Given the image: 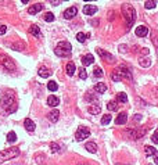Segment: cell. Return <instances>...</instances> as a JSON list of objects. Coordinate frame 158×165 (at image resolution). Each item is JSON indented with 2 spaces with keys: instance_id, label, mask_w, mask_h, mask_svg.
Here are the masks:
<instances>
[{
  "instance_id": "cell-50",
  "label": "cell",
  "mask_w": 158,
  "mask_h": 165,
  "mask_svg": "<svg viewBox=\"0 0 158 165\" xmlns=\"http://www.w3.org/2000/svg\"><path fill=\"white\" fill-rule=\"evenodd\" d=\"M155 92H157V96H158V87H157V89H155Z\"/></svg>"
},
{
  "instance_id": "cell-42",
  "label": "cell",
  "mask_w": 158,
  "mask_h": 165,
  "mask_svg": "<svg viewBox=\"0 0 158 165\" xmlns=\"http://www.w3.org/2000/svg\"><path fill=\"white\" fill-rule=\"evenodd\" d=\"M119 51H121V53H126V50H128V46L126 45H119Z\"/></svg>"
},
{
  "instance_id": "cell-32",
  "label": "cell",
  "mask_w": 158,
  "mask_h": 165,
  "mask_svg": "<svg viewBox=\"0 0 158 165\" xmlns=\"http://www.w3.org/2000/svg\"><path fill=\"white\" fill-rule=\"evenodd\" d=\"M107 107H108V110L110 111H117L118 110V104L115 101H110L108 104H107Z\"/></svg>"
},
{
  "instance_id": "cell-1",
  "label": "cell",
  "mask_w": 158,
  "mask_h": 165,
  "mask_svg": "<svg viewBox=\"0 0 158 165\" xmlns=\"http://www.w3.org/2000/svg\"><path fill=\"white\" fill-rule=\"evenodd\" d=\"M16 110H17L16 96L13 93H6L1 97V101H0V112L1 114H11Z\"/></svg>"
},
{
  "instance_id": "cell-47",
  "label": "cell",
  "mask_w": 158,
  "mask_h": 165,
  "mask_svg": "<svg viewBox=\"0 0 158 165\" xmlns=\"http://www.w3.org/2000/svg\"><path fill=\"white\" fill-rule=\"evenodd\" d=\"M154 162H155V164H158V151L154 154Z\"/></svg>"
},
{
  "instance_id": "cell-48",
  "label": "cell",
  "mask_w": 158,
  "mask_h": 165,
  "mask_svg": "<svg viewBox=\"0 0 158 165\" xmlns=\"http://www.w3.org/2000/svg\"><path fill=\"white\" fill-rule=\"evenodd\" d=\"M112 16H114V13H112V11H110V17H108V18H110L111 21H112V20H114V17H112Z\"/></svg>"
},
{
  "instance_id": "cell-9",
  "label": "cell",
  "mask_w": 158,
  "mask_h": 165,
  "mask_svg": "<svg viewBox=\"0 0 158 165\" xmlns=\"http://www.w3.org/2000/svg\"><path fill=\"white\" fill-rule=\"evenodd\" d=\"M134 33H136L137 36H140V38H144V36H147V35H149V28H147L146 25H140V26H137V28H136Z\"/></svg>"
},
{
  "instance_id": "cell-26",
  "label": "cell",
  "mask_w": 158,
  "mask_h": 165,
  "mask_svg": "<svg viewBox=\"0 0 158 165\" xmlns=\"http://www.w3.org/2000/svg\"><path fill=\"white\" fill-rule=\"evenodd\" d=\"M150 36H151V42H153V45L158 49V32L153 29L151 33H150Z\"/></svg>"
},
{
  "instance_id": "cell-33",
  "label": "cell",
  "mask_w": 158,
  "mask_h": 165,
  "mask_svg": "<svg viewBox=\"0 0 158 165\" xmlns=\"http://www.w3.org/2000/svg\"><path fill=\"white\" fill-rule=\"evenodd\" d=\"M110 122H111V115L110 114H105V115L101 118V124H103V125H108Z\"/></svg>"
},
{
  "instance_id": "cell-35",
  "label": "cell",
  "mask_w": 158,
  "mask_h": 165,
  "mask_svg": "<svg viewBox=\"0 0 158 165\" xmlns=\"http://www.w3.org/2000/svg\"><path fill=\"white\" fill-rule=\"evenodd\" d=\"M118 101H121V103H126L128 101V96L124 93V92L118 93Z\"/></svg>"
},
{
  "instance_id": "cell-45",
  "label": "cell",
  "mask_w": 158,
  "mask_h": 165,
  "mask_svg": "<svg viewBox=\"0 0 158 165\" xmlns=\"http://www.w3.org/2000/svg\"><path fill=\"white\" fill-rule=\"evenodd\" d=\"M134 121H136V122L142 121V115H140V114H136V115H134Z\"/></svg>"
},
{
  "instance_id": "cell-2",
  "label": "cell",
  "mask_w": 158,
  "mask_h": 165,
  "mask_svg": "<svg viewBox=\"0 0 158 165\" xmlns=\"http://www.w3.org/2000/svg\"><path fill=\"white\" fill-rule=\"evenodd\" d=\"M121 11H122L124 18L126 20L128 26H130V25L134 22V20H136V10H134V7L133 6H130V4H126V3H125V4H122Z\"/></svg>"
},
{
  "instance_id": "cell-43",
  "label": "cell",
  "mask_w": 158,
  "mask_h": 165,
  "mask_svg": "<svg viewBox=\"0 0 158 165\" xmlns=\"http://www.w3.org/2000/svg\"><path fill=\"white\" fill-rule=\"evenodd\" d=\"M7 32V26L6 25H0V35H4Z\"/></svg>"
},
{
  "instance_id": "cell-49",
  "label": "cell",
  "mask_w": 158,
  "mask_h": 165,
  "mask_svg": "<svg viewBox=\"0 0 158 165\" xmlns=\"http://www.w3.org/2000/svg\"><path fill=\"white\" fill-rule=\"evenodd\" d=\"M21 1H22L24 4H26V3H29V0H21Z\"/></svg>"
},
{
  "instance_id": "cell-6",
  "label": "cell",
  "mask_w": 158,
  "mask_h": 165,
  "mask_svg": "<svg viewBox=\"0 0 158 165\" xmlns=\"http://www.w3.org/2000/svg\"><path fill=\"white\" fill-rule=\"evenodd\" d=\"M90 136V131L87 129V128H83V126H80L78 128V131H76V135H75V137H76V140L78 141H82L87 139Z\"/></svg>"
},
{
  "instance_id": "cell-3",
  "label": "cell",
  "mask_w": 158,
  "mask_h": 165,
  "mask_svg": "<svg viewBox=\"0 0 158 165\" xmlns=\"http://www.w3.org/2000/svg\"><path fill=\"white\" fill-rule=\"evenodd\" d=\"M71 50H72L71 45L64 40V42H60V43L57 45L54 53L57 55H60V57H68V55H71Z\"/></svg>"
},
{
  "instance_id": "cell-17",
  "label": "cell",
  "mask_w": 158,
  "mask_h": 165,
  "mask_svg": "<svg viewBox=\"0 0 158 165\" xmlns=\"http://www.w3.org/2000/svg\"><path fill=\"white\" fill-rule=\"evenodd\" d=\"M58 103H60L58 97H55V96H53V94L47 97V104L50 105V107H57V105H58Z\"/></svg>"
},
{
  "instance_id": "cell-27",
  "label": "cell",
  "mask_w": 158,
  "mask_h": 165,
  "mask_svg": "<svg viewBox=\"0 0 158 165\" xmlns=\"http://www.w3.org/2000/svg\"><path fill=\"white\" fill-rule=\"evenodd\" d=\"M95 89L97 93H105L107 92V85L105 83H97L95 86Z\"/></svg>"
},
{
  "instance_id": "cell-40",
  "label": "cell",
  "mask_w": 158,
  "mask_h": 165,
  "mask_svg": "<svg viewBox=\"0 0 158 165\" xmlns=\"http://www.w3.org/2000/svg\"><path fill=\"white\" fill-rule=\"evenodd\" d=\"M111 78H112V80H115V82H118V80H121V75H119L118 72L115 71V72H112V75H111Z\"/></svg>"
},
{
  "instance_id": "cell-36",
  "label": "cell",
  "mask_w": 158,
  "mask_h": 165,
  "mask_svg": "<svg viewBox=\"0 0 158 165\" xmlns=\"http://www.w3.org/2000/svg\"><path fill=\"white\" fill-rule=\"evenodd\" d=\"M93 74H95V76H97V78H101V76H103V70H101L100 67H96L95 71H93Z\"/></svg>"
},
{
  "instance_id": "cell-4",
  "label": "cell",
  "mask_w": 158,
  "mask_h": 165,
  "mask_svg": "<svg viewBox=\"0 0 158 165\" xmlns=\"http://www.w3.org/2000/svg\"><path fill=\"white\" fill-rule=\"evenodd\" d=\"M18 154H20L18 147H11V149H7V150L0 151V164H3L4 161H8V160L16 158Z\"/></svg>"
},
{
  "instance_id": "cell-15",
  "label": "cell",
  "mask_w": 158,
  "mask_h": 165,
  "mask_svg": "<svg viewBox=\"0 0 158 165\" xmlns=\"http://www.w3.org/2000/svg\"><path fill=\"white\" fill-rule=\"evenodd\" d=\"M24 125H25V129H26L28 132H33L35 128H36V126H35V122H33L32 119H29V118H26L24 121Z\"/></svg>"
},
{
  "instance_id": "cell-18",
  "label": "cell",
  "mask_w": 158,
  "mask_h": 165,
  "mask_svg": "<svg viewBox=\"0 0 158 165\" xmlns=\"http://www.w3.org/2000/svg\"><path fill=\"white\" fill-rule=\"evenodd\" d=\"M47 117H49V121H51V122H57V121H58V118H60V111H58V110H53L47 115Z\"/></svg>"
},
{
  "instance_id": "cell-19",
  "label": "cell",
  "mask_w": 158,
  "mask_h": 165,
  "mask_svg": "<svg viewBox=\"0 0 158 165\" xmlns=\"http://www.w3.org/2000/svg\"><path fill=\"white\" fill-rule=\"evenodd\" d=\"M96 11H97V7H96V6H85V7H83V13H85L86 16H93V14H96Z\"/></svg>"
},
{
  "instance_id": "cell-24",
  "label": "cell",
  "mask_w": 158,
  "mask_h": 165,
  "mask_svg": "<svg viewBox=\"0 0 158 165\" xmlns=\"http://www.w3.org/2000/svg\"><path fill=\"white\" fill-rule=\"evenodd\" d=\"M29 32H31V35L33 36H36V38H40V28L38 25H31V28H29Z\"/></svg>"
},
{
  "instance_id": "cell-46",
  "label": "cell",
  "mask_w": 158,
  "mask_h": 165,
  "mask_svg": "<svg viewBox=\"0 0 158 165\" xmlns=\"http://www.w3.org/2000/svg\"><path fill=\"white\" fill-rule=\"evenodd\" d=\"M142 53H143L144 55H147V54H149V49H147V47H144V49H142Z\"/></svg>"
},
{
  "instance_id": "cell-44",
  "label": "cell",
  "mask_w": 158,
  "mask_h": 165,
  "mask_svg": "<svg viewBox=\"0 0 158 165\" xmlns=\"http://www.w3.org/2000/svg\"><path fill=\"white\" fill-rule=\"evenodd\" d=\"M60 1H61V0H50L51 6H58V4H60Z\"/></svg>"
},
{
  "instance_id": "cell-13",
  "label": "cell",
  "mask_w": 158,
  "mask_h": 165,
  "mask_svg": "<svg viewBox=\"0 0 158 165\" xmlns=\"http://www.w3.org/2000/svg\"><path fill=\"white\" fill-rule=\"evenodd\" d=\"M97 53H99V54L101 55L103 58H105V60H108L110 63H114V61H115V58H114V55H111L110 53H107V51H104L103 49H97Z\"/></svg>"
},
{
  "instance_id": "cell-34",
  "label": "cell",
  "mask_w": 158,
  "mask_h": 165,
  "mask_svg": "<svg viewBox=\"0 0 158 165\" xmlns=\"http://www.w3.org/2000/svg\"><path fill=\"white\" fill-rule=\"evenodd\" d=\"M144 7L149 8V10H150V8H154V7H155V1H154V0H146Z\"/></svg>"
},
{
  "instance_id": "cell-8",
  "label": "cell",
  "mask_w": 158,
  "mask_h": 165,
  "mask_svg": "<svg viewBox=\"0 0 158 165\" xmlns=\"http://www.w3.org/2000/svg\"><path fill=\"white\" fill-rule=\"evenodd\" d=\"M117 72H118L121 76H124V78L126 79H132V74H130V71H129V68H128L126 65H119L118 68H117Z\"/></svg>"
},
{
  "instance_id": "cell-20",
  "label": "cell",
  "mask_w": 158,
  "mask_h": 165,
  "mask_svg": "<svg viewBox=\"0 0 158 165\" xmlns=\"http://www.w3.org/2000/svg\"><path fill=\"white\" fill-rule=\"evenodd\" d=\"M139 64H140V67H144V68H149L151 65V60L149 57H140V60H139Z\"/></svg>"
},
{
  "instance_id": "cell-14",
  "label": "cell",
  "mask_w": 158,
  "mask_h": 165,
  "mask_svg": "<svg viewBox=\"0 0 158 165\" xmlns=\"http://www.w3.org/2000/svg\"><path fill=\"white\" fill-rule=\"evenodd\" d=\"M126 121H128L126 112H121V114H118V117L115 119V124H117V125H125Z\"/></svg>"
},
{
  "instance_id": "cell-11",
  "label": "cell",
  "mask_w": 158,
  "mask_h": 165,
  "mask_svg": "<svg viewBox=\"0 0 158 165\" xmlns=\"http://www.w3.org/2000/svg\"><path fill=\"white\" fill-rule=\"evenodd\" d=\"M42 10H43V4H42V3H36V4H33V6H31V7H29L28 13H29L31 16H35V14L40 13Z\"/></svg>"
},
{
  "instance_id": "cell-25",
  "label": "cell",
  "mask_w": 158,
  "mask_h": 165,
  "mask_svg": "<svg viewBox=\"0 0 158 165\" xmlns=\"http://www.w3.org/2000/svg\"><path fill=\"white\" fill-rule=\"evenodd\" d=\"M10 46H11V49H14V50H24L25 43L24 42H21V40H18V42H16V43H11Z\"/></svg>"
},
{
  "instance_id": "cell-23",
  "label": "cell",
  "mask_w": 158,
  "mask_h": 165,
  "mask_svg": "<svg viewBox=\"0 0 158 165\" xmlns=\"http://www.w3.org/2000/svg\"><path fill=\"white\" fill-rule=\"evenodd\" d=\"M100 111H101V107H100L99 104H92V105L89 107V112H90V114H93V115L100 114Z\"/></svg>"
},
{
  "instance_id": "cell-38",
  "label": "cell",
  "mask_w": 158,
  "mask_h": 165,
  "mask_svg": "<svg viewBox=\"0 0 158 165\" xmlns=\"http://www.w3.org/2000/svg\"><path fill=\"white\" fill-rule=\"evenodd\" d=\"M79 78L80 79H86L87 78V74H86L85 67H83V68H79Z\"/></svg>"
},
{
  "instance_id": "cell-30",
  "label": "cell",
  "mask_w": 158,
  "mask_h": 165,
  "mask_svg": "<svg viewBox=\"0 0 158 165\" xmlns=\"http://www.w3.org/2000/svg\"><path fill=\"white\" fill-rule=\"evenodd\" d=\"M144 150H146V154H147V156H154V154L157 153V150L154 149V147H151V146H146Z\"/></svg>"
},
{
  "instance_id": "cell-29",
  "label": "cell",
  "mask_w": 158,
  "mask_h": 165,
  "mask_svg": "<svg viewBox=\"0 0 158 165\" xmlns=\"http://www.w3.org/2000/svg\"><path fill=\"white\" fill-rule=\"evenodd\" d=\"M43 20H45L46 22H53V21H54V14H53V13H46L45 17H43Z\"/></svg>"
},
{
  "instance_id": "cell-12",
  "label": "cell",
  "mask_w": 158,
  "mask_h": 165,
  "mask_svg": "<svg viewBox=\"0 0 158 165\" xmlns=\"http://www.w3.org/2000/svg\"><path fill=\"white\" fill-rule=\"evenodd\" d=\"M38 74H39L40 78H49L50 75H51V71L49 70L47 67H45V65H42L39 68V71H38Z\"/></svg>"
},
{
  "instance_id": "cell-31",
  "label": "cell",
  "mask_w": 158,
  "mask_h": 165,
  "mask_svg": "<svg viewBox=\"0 0 158 165\" xmlns=\"http://www.w3.org/2000/svg\"><path fill=\"white\" fill-rule=\"evenodd\" d=\"M16 140H17L16 132H8V135H7V141H10V143H14Z\"/></svg>"
},
{
  "instance_id": "cell-41",
  "label": "cell",
  "mask_w": 158,
  "mask_h": 165,
  "mask_svg": "<svg viewBox=\"0 0 158 165\" xmlns=\"http://www.w3.org/2000/svg\"><path fill=\"white\" fill-rule=\"evenodd\" d=\"M151 139H153V141H154V143H157V144H158V129H155V132L153 133Z\"/></svg>"
},
{
  "instance_id": "cell-37",
  "label": "cell",
  "mask_w": 158,
  "mask_h": 165,
  "mask_svg": "<svg viewBox=\"0 0 158 165\" xmlns=\"http://www.w3.org/2000/svg\"><path fill=\"white\" fill-rule=\"evenodd\" d=\"M76 39H78V42H80V43H83V42L86 40V35H85L83 32H79L78 35H76Z\"/></svg>"
},
{
  "instance_id": "cell-10",
  "label": "cell",
  "mask_w": 158,
  "mask_h": 165,
  "mask_svg": "<svg viewBox=\"0 0 158 165\" xmlns=\"http://www.w3.org/2000/svg\"><path fill=\"white\" fill-rule=\"evenodd\" d=\"M76 13H78L76 7H70L64 11L63 16H64V18H67V20H71V18H74V17L76 16Z\"/></svg>"
},
{
  "instance_id": "cell-51",
  "label": "cell",
  "mask_w": 158,
  "mask_h": 165,
  "mask_svg": "<svg viewBox=\"0 0 158 165\" xmlns=\"http://www.w3.org/2000/svg\"><path fill=\"white\" fill-rule=\"evenodd\" d=\"M83 1H92V0H83Z\"/></svg>"
},
{
  "instance_id": "cell-39",
  "label": "cell",
  "mask_w": 158,
  "mask_h": 165,
  "mask_svg": "<svg viewBox=\"0 0 158 165\" xmlns=\"http://www.w3.org/2000/svg\"><path fill=\"white\" fill-rule=\"evenodd\" d=\"M50 150H51V153H57V151L60 150V146L53 141V143H50Z\"/></svg>"
},
{
  "instance_id": "cell-5",
  "label": "cell",
  "mask_w": 158,
  "mask_h": 165,
  "mask_svg": "<svg viewBox=\"0 0 158 165\" xmlns=\"http://www.w3.org/2000/svg\"><path fill=\"white\" fill-rule=\"evenodd\" d=\"M0 64L7 71H16V63L6 54H0Z\"/></svg>"
},
{
  "instance_id": "cell-7",
  "label": "cell",
  "mask_w": 158,
  "mask_h": 165,
  "mask_svg": "<svg viewBox=\"0 0 158 165\" xmlns=\"http://www.w3.org/2000/svg\"><path fill=\"white\" fill-rule=\"evenodd\" d=\"M147 132V128H140V129H132V131H129V136L132 137V139H140L143 137L144 135Z\"/></svg>"
},
{
  "instance_id": "cell-22",
  "label": "cell",
  "mask_w": 158,
  "mask_h": 165,
  "mask_svg": "<svg viewBox=\"0 0 158 165\" xmlns=\"http://www.w3.org/2000/svg\"><path fill=\"white\" fill-rule=\"evenodd\" d=\"M65 71H67V74L72 76L74 74H75V71H76V67H75V64L74 63H68L67 64V67H65Z\"/></svg>"
},
{
  "instance_id": "cell-52",
  "label": "cell",
  "mask_w": 158,
  "mask_h": 165,
  "mask_svg": "<svg viewBox=\"0 0 158 165\" xmlns=\"http://www.w3.org/2000/svg\"><path fill=\"white\" fill-rule=\"evenodd\" d=\"M78 165H83V164H78Z\"/></svg>"
},
{
  "instance_id": "cell-16",
  "label": "cell",
  "mask_w": 158,
  "mask_h": 165,
  "mask_svg": "<svg viewBox=\"0 0 158 165\" xmlns=\"http://www.w3.org/2000/svg\"><path fill=\"white\" fill-rule=\"evenodd\" d=\"M95 61V57L92 54H86L82 57V64H83V67H87V65H90V64H93Z\"/></svg>"
},
{
  "instance_id": "cell-21",
  "label": "cell",
  "mask_w": 158,
  "mask_h": 165,
  "mask_svg": "<svg viewBox=\"0 0 158 165\" xmlns=\"http://www.w3.org/2000/svg\"><path fill=\"white\" fill-rule=\"evenodd\" d=\"M85 149L89 151V153H97V144L93 143V141H89L85 144Z\"/></svg>"
},
{
  "instance_id": "cell-28",
  "label": "cell",
  "mask_w": 158,
  "mask_h": 165,
  "mask_svg": "<svg viewBox=\"0 0 158 165\" xmlns=\"http://www.w3.org/2000/svg\"><path fill=\"white\" fill-rule=\"evenodd\" d=\"M47 89L50 90V92H55V90L58 89V85L55 83L54 80H51V82H49L47 83Z\"/></svg>"
}]
</instances>
